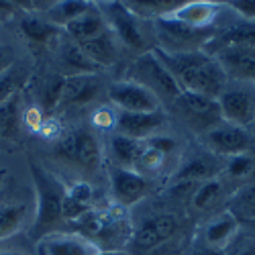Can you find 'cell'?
Here are the masks:
<instances>
[{
  "label": "cell",
  "instance_id": "1",
  "mask_svg": "<svg viewBox=\"0 0 255 255\" xmlns=\"http://www.w3.org/2000/svg\"><path fill=\"white\" fill-rule=\"evenodd\" d=\"M153 51L165 63L169 74L176 78L180 88L186 92H198V94L219 98L229 84V78L223 72L217 57L208 55L202 49L186 51V53H169L159 47H153Z\"/></svg>",
  "mask_w": 255,
  "mask_h": 255
},
{
  "label": "cell",
  "instance_id": "2",
  "mask_svg": "<svg viewBox=\"0 0 255 255\" xmlns=\"http://www.w3.org/2000/svg\"><path fill=\"white\" fill-rule=\"evenodd\" d=\"M70 225L74 233L88 239L98 251H123L125 245H129L133 235L129 210L117 204L104 208L94 206Z\"/></svg>",
  "mask_w": 255,
  "mask_h": 255
},
{
  "label": "cell",
  "instance_id": "3",
  "mask_svg": "<svg viewBox=\"0 0 255 255\" xmlns=\"http://www.w3.org/2000/svg\"><path fill=\"white\" fill-rule=\"evenodd\" d=\"M31 176L35 184V194H37V208H35V219L31 227V237L35 243L51 235V233L63 231L61 227L66 225L63 219V194H66V186H63L51 172L37 163H31Z\"/></svg>",
  "mask_w": 255,
  "mask_h": 255
},
{
  "label": "cell",
  "instance_id": "4",
  "mask_svg": "<svg viewBox=\"0 0 255 255\" xmlns=\"http://www.w3.org/2000/svg\"><path fill=\"white\" fill-rule=\"evenodd\" d=\"M53 155L66 165L84 174H94L102 167L104 149L94 131L74 129L59 137L53 147Z\"/></svg>",
  "mask_w": 255,
  "mask_h": 255
},
{
  "label": "cell",
  "instance_id": "5",
  "mask_svg": "<svg viewBox=\"0 0 255 255\" xmlns=\"http://www.w3.org/2000/svg\"><path fill=\"white\" fill-rule=\"evenodd\" d=\"M129 70L131 72L127 74V80H133V82L141 84V86H145L147 90H151L161 102H174L182 94L180 84L169 74L165 63L157 57V53L153 49L141 53L131 63Z\"/></svg>",
  "mask_w": 255,
  "mask_h": 255
},
{
  "label": "cell",
  "instance_id": "6",
  "mask_svg": "<svg viewBox=\"0 0 255 255\" xmlns=\"http://www.w3.org/2000/svg\"><path fill=\"white\" fill-rule=\"evenodd\" d=\"M106 25L113 31V35L119 39V43L131 51H137L139 55L145 51H151L153 47H149V41H147V33L143 27L141 16L123 2H102L98 4Z\"/></svg>",
  "mask_w": 255,
  "mask_h": 255
},
{
  "label": "cell",
  "instance_id": "7",
  "mask_svg": "<svg viewBox=\"0 0 255 255\" xmlns=\"http://www.w3.org/2000/svg\"><path fill=\"white\" fill-rule=\"evenodd\" d=\"M172 106L178 117L198 135H204L223 121L219 100L206 94L182 90V94L172 102Z\"/></svg>",
  "mask_w": 255,
  "mask_h": 255
},
{
  "label": "cell",
  "instance_id": "8",
  "mask_svg": "<svg viewBox=\"0 0 255 255\" xmlns=\"http://www.w3.org/2000/svg\"><path fill=\"white\" fill-rule=\"evenodd\" d=\"M204 151L212 153L215 157H233L241 153H253L255 151V137L249 129L231 125L227 121H221L217 127L200 135Z\"/></svg>",
  "mask_w": 255,
  "mask_h": 255
},
{
  "label": "cell",
  "instance_id": "9",
  "mask_svg": "<svg viewBox=\"0 0 255 255\" xmlns=\"http://www.w3.org/2000/svg\"><path fill=\"white\" fill-rule=\"evenodd\" d=\"M223 121L251 129L255 123V84L229 80L225 90L217 98Z\"/></svg>",
  "mask_w": 255,
  "mask_h": 255
},
{
  "label": "cell",
  "instance_id": "10",
  "mask_svg": "<svg viewBox=\"0 0 255 255\" xmlns=\"http://www.w3.org/2000/svg\"><path fill=\"white\" fill-rule=\"evenodd\" d=\"M106 98H109L111 106L121 113H153L161 111V100L147 90L141 84L133 80H117L109 84L106 88Z\"/></svg>",
  "mask_w": 255,
  "mask_h": 255
},
{
  "label": "cell",
  "instance_id": "11",
  "mask_svg": "<svg viewBox=\"0 0 255 255\" xmlns=\"http://www.w3.org/2000/svg\"><path fill=\"white\" fill-rule=\"evenodd\" d=\"M178 231H180V219L172 215V212H161V215L147 219L137 231H133L129 249L135 253H151L169 239H174Z\"/></svg>",
  "mask_w": 255,
  "mask_h": 255
},
{
  "label": "cell",
  "instance_id": "12",
  "mask_svg": "<svg viewBox=\"0 0 255 255\" xmlns=\"http://www.w3.org/2000/svg\"><path fill=\"white\" fill-rule=\"evenodd\" d=\"M109 188H111L113 204L129 210L131 206L139 204L147 194H149L151 184L145 176H141L137 169H125V167L111 165Z\"/></svg>",
  "mask_w": 255,
  "mask_h": 255
},
{
  "label": "cell",
  "instance_id": "13",
  "mask_svg": "<svg viewBox=\"0 0 255 255\" xmlns=\"http://www.w3.org/2000/svg\"><path fill=\"white\" fill-rule=\"evenodd\" d=\"M167 123V115L161 111L153 113H121L117 111V121H115V133L131 137L137 141H147L155 135Z\"/></svg>",
  "mask_w": 255,
  "mask_h": 255
},
{
  "label": "cell",
  "instance_id": "14",
  "mask_svg": "<svg viewBox=\"0 0 255 255\" xmlns=\"http://www.w3.org/2000/svg\"><path fill=\"white\" fill-rule=\"evenodd\" d=\"M229 80L255 84V45H233L212 53Z\"/></svg>",
  "mask_w": 255,
  "mask_h": 255
},
{
  "label": "cell",
  "instance_id": "15",
  "mask_svg": "<svg viewBox=\"0 0 255 255\" xmlns=\"http://www.w3.org/2000/svg\"><path fill=\"white\" fill-rule=\"evenodd\" d=\"M104 86L98 74H78V76H66L63 82V92L59 106H84L98 102L102 96Z\"/></svg>",
  "mask_w": 255,
  "mask_h": 255
},
{
  "label": "cell",
  "instance_id": "16",
  "mask_svg": "<svg viewBox=\"0 0 255 255\" xmlns=\"http://www.w3.org/2000/svg\"><path fill=\"white\" fill-rule=\"evenodd\" d=\"M37 255H96L98 249L74 231H57L37 241Z\"/></svg>",
  "mask_w": 255,
  "mask_h": 255
},
{
  "label": "cell",
  "instance_id": "17",
  "mask_svg": "<svg viewBox=\"0 0 255 255\" xmlns=\"http://www.w3.org/2000/svg\"><path fill=\"white\" fill-rule=\"evenodd\" d=\"M233 45H255V20H243L233 14V20H229L227 25H223V29L212 33L210 41L204 45V51L212 55L223 47Z\"/></svg>",
  "mask_w": 255,
  "mask_h": 255
},
{
  "label": "cell",
  "instance_id": "18",
  "mask_svg": "<svg viewBox=\"0 0 255 255\" xmlns=\"http://www.w3.org/2000/svg\"><path fill=\"white\" fill-rule=\"evenodd\" d=\"M165 14L184 27L196 29V31H206L217 25L221 6H217L215 2H202L200 0V2H184L182 6L172 8Z\"/></svg>",
  "mask_w": 255,
  "mask_h": 255
},
{
  "label": "cell",
  "instance_id": "19",
  "mask_svg": "<svg viewBox=\"0 0 255 255\" xmlns=\"http://www.w3.org/2000/svg\"><path fill=\"white\" fill-rule=\"evenodd\" d=\"M106 29H109V25H106V18H104L100 6L92 4L84 14L70 20V23L63 27V33L68 35V39L72 43L80 45V43H86V41L102 35Z\"/></svg>",
  "mask_w": 255,
  "mask_h": 255
},
{
  "label": "cell",
  "instance_id": "20",
  "mask_svg": "<svg viewBox=\"0 0 255 255\" xmlns=\"http://www.w3.org/2000/svg\"><path fill=\"white\" fill-rule=\"evenodd\" d=\"M241 233V223L235 219V215L229 210H223L221 215L210 219L202 229V241L204 247L212 249H225L233 239Z\"/></svg>",
  "mask_w": 255,
  "mask_h": 255
},
{
  "label": "cell",
  "instance_id": "21",
  "mask_svg": "<svg viewBox=\"0 0 255 255\" xmlns=\"http://www.w3.org/2000/svg\"><path fill=\"white\" fill-rule=\"evenodd\" d=\"M219 174V161L217 157L204 151L202 155H194L186 161L178 163V169L172 172V182H204L212 180Z\"/></svg>",
  "mask_w": 255,
  "mask_h": 255
},
{
  "label": "cell",
  "instance_id": "22",
  "mask_svg": "<svg viewBox=\"0 0 255 255\" xmlns=\"http://www.w3.org/2000/svg\"><path fill=\"white\" fill-rule=\"evenodd\" d=\"M121 47L123 45L119 43V39L113 35L111 29H106L102 35L86 41V43H80V49L86 53L100 70L115 66L121 57Z\"/></svg>",
  "mask_w": 255,
  "mask_h": 255
},
{
  "label": "cell",
  "instance_id": "23",
  "mask_svg": "<svg viewBox=\"0 0 255 255\" xmlns=\"http://www.w3.org/2000/svg\"><path fill=\"white\" fill-rule=\"evenodd\" d=\"M145 149V141H137L131 137H125L119 133H111L109 143H106V151H109L113 165L125 167V169H135Z\"/></svg>",
  "mask_w": 255,
  "mask_h": 255
},
{
  "label": "cell",
  "instance_id": "24",
  "mask_svg": "<svg viewBox=\"0 0 255 255\" xmlns=\"http://www.w3.org/2000/svg\"><path fill=\"white\" fill-rule=\"evenodd\" d=\"M94 208V190L88 182H74L66 186L63 194V219L66 223H74Z\"/></svg>",
  "mask_w": 255,
  "mask_h": 255
},
{
  "label": "cell",
  "instance_id": "25",
  "mask_svg": "<svg viewBox=\"0 0 255 255\" xmlns=\"http://www.w3.org/2000/svg\"><path fill=\"white\" fill-rule=\"evenodd\" d=\"M18 27H20V33L25 35V39H29L31 43H37V45H43V43H49V41L57 39L63 29H59L57 25H53L51 20H47L45 16L41 14H27L18 20Z\"/></svg>",
  "mask_w": 255,
  "mask_h": 255
},
{
  "label": "cell",
  "instance_id": "26",
  "mask_svg": "<svg viewBox=\"0 0 255 255\" xmlns=\"http://www.w3.org/2000/svg\"><path fill=\"white\" fill-rule=\"evenodd\" d=\"M59 59H61V66L70 70L68 76H78V74H98L100 68L96 63L80 49V45L72 43V41H63L59 45Z\"/></svg>",
  "mask_w": 255,
  "mask_h": 255
},
{
  "label": "cell",
  "instance_id": "27",
  "mask_svg": "<svg viewBox=\"0 0 255 255\" xmlns=\"http://www.w3.org/2000/svg\"><path fill=\"white\" fill-rule=\"evenodd\" d=\"M229 212L235 215V219L243 225V223H249V221H255V178L249 180L247 184H243L235 196L231 198L229 206H227Z\"/></svg>",
  "mask_w": 255,
  "mask_h": 255
},
{
  "label": "cell",
  "instance_id": "28",
  "mask_svg": "<svg viewBox=\"0 0 255 255\" xmlns=\"http://www.w3.org/2000/svg\"><path fill=\"white\" fill-rule=\"evenodd\" d=\"M29 210L25 204H8L0 208V243L10 239L25 227Z\"/></svg>",
  "mask_w": 255,
  "mask_h": 255
},
{
  "label": "cell",
  "instance_id": "29",
  "mask_svg": "<svg viewBox=\"0 0 255 255\" xmlns=\"http://www.w3.org/2000/svg\"><path fill=\"white\" fill-rule=\"evenodd\" d=\"M223 198H225V184L217 178H212V180H204L198 184L190 202H192V206L196 210H210V208L219 206Z\"/></svg>",
  "mask_w": 255,
  "mask_h": 255
},
{
  "label": "cell",
  "instance_id": "30",
  "mask_svg": "<svg viewBox=\"0 0 255 255\" xmlns=\"http://www.w3.org/2000/svg\"><path fill=\"white\" fill-rule=\"evenodd\" d=\"M20 131V96L0 104V139H16Z\"/></svg>",
  "mask_w": 255,
  "mask_h": 255
},
{
  "label": "cell",
  "instance_id": "31",
  "mask_svg": "<svg viewBox=\"0 0 255 255\" xmlns=\"http://www.w3.org/2000/svg\"><path fill=\"white\" fill-rule=\"evenodd\" d=\"M92 4L90 2H74V0H66V2H53L47 6L45 10V18L51 20L53 25H57L59 29L66 27L70 20L78 18L80 14H84Z\"/></svg>",
  "mask_w": 255,
  "mask_h": 255
},
{
  "label": "cell",
  "instance_id": "32",
  "mask_svg": "<svg viewBox=\"0 0 255 255\" xmlns=\"http://www.w3.org/2000/svg\"><path fill=\"white\" fill-rule=\"evenodd\" d=\"M63 82H66V76H49L47 80H43L39 88V100L41 106L45 111H53L59 109V100H61V92H63Z\"/></svg>",
  "mask_w": 255,
  "mask_h": 255
},
{
  "label": "cell",
  "instance_id": "33",
  "mask_svg": "<svg viewBox=\"0 0 255 255\" xmlns=\"http://www.w3.org/2000/svg\"><path fill=\"white\" fill-rule=\"evenodd\" d=\"M25 80H27L25 68H18L16 63L10 70H6L4 74H0V104L6 102L12 96H16L18 90L23 88Z\"/></svg>",
  "mask_w": 255,
  "mask_h": 255
},
{
  "label": "cell",
  "instance_id": "34",
  "mask_svg": "<svg viewBox=\"0 0 255 255\" xmlns=\"http://www.w3.org/2000/svg\"><path fill=\"white\" fill-rule=\"evenodd\" d=\"M255 172V155L253 153H241V155H233L227 159L225 165V174L229 180L241 182Z\"/></svg>",
  "mask_w": 255,
  "mask_h": 255
},
{
  "label": "cell",
  "instance_id": "35",
  "mask_svg": "<svg viewBox=\"0 0 255 255\" xmlns=\"http://www.w3.org/2000/svg\"><path fill=\"white\" fill-rule=\"evenodd\" d=\"M227 255H255V239L247 235H237L227 247Z\"/></svg>",
  "mask_w": 255,
  "mask_h": 255
},
{
  "label": "cell",
  "instance_id": "36",
  "mask_svg": "<svg viewBox=\"0 0 255 255\" xmlns=\"http://www.w3.org/2000/svg\"><path fill=\"white\" fill-rule=\"evenodd\" d=\"M227 8L243 20H255V0H235V2H227Z\"/></svg>",
  "mask_w": 255,
  "mask_h": 255
},
{
  "label": "cell",
  "instance_id": "37",
  "mask_svg": "<svg viewBox=\"0 0 255 255\" xmlns=\"http://www.w3.org/2000/svg\"><path fill=\"white\" fill-rule=\"evenodd\" d=\"M14 63H16L14 51L10 47H2V45H0V74H4L6 70H10Z\"/></svg>",
  "mask_w": 255,
  "mask_h": 255
},
{
  "label": "cell",
  "instance_id": "38",
  "mask_svg": "<svg viewBox=\"0 0 255 255\" xmlns=\"http://www.w3.org/2000/svg\"><path fill=\"white\" fill-rule=\"evenodd\" d=\"M194 255H227L225 249H212V247H200Z\"/></svg>",
  "mask_w": 255,
  "mask_h": 255
},
{
  "label": "cell",
  "instance_id": "39",
  "mask_svg": "<svg viewBox=\"0 0 255 255\" xmlns=\"http://www.w3.org/2000/svg\"><path fill=\"white\" fill-rule=\"evenodd\" d=\"M241 231H243V235L255 239V221H249V223H243L241 225Z\"/></svg>",
  "mask_w": 255,
  "mask_h": 255
},
{
  "label": "cell",
  "instance_id": "40",
  "mask_svg": "<svg viewBox=\"0 0 255 255\" xmlns=\"http://www.w3.org/2000/svg\"><path fill=\"white\" fill-rule=\"evenodd\" d=\"M0 255H27V253L20 249H14V247H6V249H0Z\"/></svg>",
  "mask_w": 255,
  "mask_h": 255
},
{
  "label": "cell",
  "instance_id": "41",
  "mask_svg": "<svg viewBox=\"0 0 255 255\" xmlns=\"http://www.w3.org/2000/svg\"><path fill=\"white\" fill-rule=\"evenodd\" d=\"M96 255H133V253H129L127 249H123V251H98Z\"/></svg>",
  "mask_w": 255,
  "mask_h": 255
},
{
  "label": "cell",
  "instance_id": "42",
  "mask_svg": "<svg viewBox=\"0 0 255 255\" xmlns=\"http://www.w3.org/2000/svg\"><path fill=\"white\" fill-rule=\"evenodd\" d=\"M251 129H253V131H255V123H253V127H251ZM253 137H255V133H253Z\"/></svg>",
  "mask_w": 255,
  "mask_h": 255
}]
</instances>
